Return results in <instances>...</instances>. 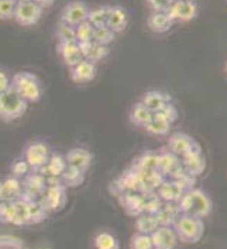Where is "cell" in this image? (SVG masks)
I'll return each instance as SVG.
<instances>
[{
	"label": "cell",
	"instance_id": "1",
	"mask_svg": "<svg viewBox=\"0 0 227 249\" xmlns=\"http://www.w3.org/2000/svg\"><path fill=\"white\" fill-rule=\"evenodd\" d=\"M181 214H187L192 217H198V218H206L208 215H210V213L213 210V203L210 196L198 187H192L184 193V196L181 197V200L178 201Z\"/></svg>",
	"mask_w": 227,
	"mask_h": 249
},
{
	"label": "cell",
	"instance_id": "2",
	"mask_svg": "<svg viewBox=\"0 0 227 249\" xmlns=\"http://www.w3.org/2000/svg\"><path fill=\"white\" fill-rule=\"evenodd\" d=\"M12 88L27 103H37L42 97V85L37 75L31 72H19L12 78Z\"/></svg>",
	"mask_w": 227,
	"mask_h": 249
},
{
	"label": "cell",
	"instance_id": "3",
	"mask_svg": "<svg viewBox=\"0 0 227 249\" xmlns=\"http://www.w3.org/2000/svg\"><path fill=\"white\" fill-rule=\"evenodd\" d=\"M174 230L179 242L184 244H196L205 234V223L202 218L181 214L174 223Z\"/></svg>",
	"mask_w": 227,
	"mask_h": 249
},
{
	"label": "cell",
	"instance_id": "4",
	"mask_svg": "<svg viewBox=\"0 0 227 249\" xmlns=\"http://www.w3.org/2000/svg\"><path fill=\"white\" fill-rule=\"evenodd\" d=\"M28 103L14 90L9 88L6 92L0 93V120L6 123L16 121L26 114Z\"/></svg>",
	"mask_w": 227,
	"mask_h": 249
},
{
	"label": "cell",
	"instance_id": "5",
	"mask_svg": "<svg viewBox=\"0 0 227 249\" xmlns=\"http://www.w3.org/2000/svg\"><path fill=\"white\" fill-rule=\"evenodd\" d=\"M51 157V149L48 144L42 141H33L23 151V158L27 160V163L31 166L33 171H40L41 168L48 162Z\"/></svg>",
	"mask_w": 227,
	"mask_h": 249
},
{
	"label": "cell",
	"instance_id": "6",
	"mask_svg": "<svg viewBox=\"0 0 227 249\" xmlns=\"http://www.w3.org/2000/svg\"><path fill=\"white\" fill-rule=\"evenodd\" d=\"M42 9L36 1H17L16 12H14V21L23 27L36 26L42 17Z\"/></svg>",
	"mask_w": 227,
	"mask_h": 249
},
{
	"label": "cell",
	"instance_id": "7",
	"mask_svg": "<svg viewBox=\"0 0 227 249\" xmlns=\"http://www.w3.org/2000/svg\"><path fill=\"white\" fill-rule=\"evenodd\" d=\"M89 12H91V9H89V6L85 1H82V0H72L62 9L59 20L67 23L69 26L76 27L82 24V23H85V21H88Z\"/></svg>",
	"mask_w": 227,
	"mask_h": 249
},
{
	"label": "cell",
	"instance_id": "8",
	"mask_svg": "<svg viewBox=\"0 0 227 249\" xmlns=\"http://www.w3.org/2000/svg\"><path fill=\"white\" fill-rule=\"evenodd\" d=\"M198 4L193 0H175L171 7L167 10V14L172 18V21L188 23L196 18L198 16Z\"/></svg>",
	"mask_w": 227,
	"mask_h": 249
},
{
	"label": "cell",
	"instance_id": "9",
	"mask_svg": "<svg viewBox=\"0 0 227 249\" xmlns=\"http://www.w3.org/2000/svg\"><path fill=\"white\" fill-rule=\"evenodd\" d=\"M201 145L196 142L195 138L188 135L187 132H174L168 138V149L178 158L185 157L193 149L199 148Z\"/></svg>",
	"mask_w": 227,
	"mask_h": 249
},
{
	"label": "cell",
	"instance_id": "10",
	"mask_svg": "<svg viewBox=\"0 0 227 249\" xmlns=\"http://www.w3.org/2000/svg\"><path fill=\"white\" fill-rule=\"evenodd\" d=\"M41 203L47 211H57L62 209L67 201L65 195V186L64 184H55V186H47L44 193L41 195Z\"/></svg>",
	"mask_w": 227,
	"mask_h": 249
},
{
	"label": "cell",
	"instance_id": "11",
	"mask_svg": "<svg viewBox=\"0 0 227 249\" xmlns=\"http://www.w3.org/2000/svg\"><path fill=\"white\" fill-rule=\"evenodd\" d=\"M65 159H67V165L69 168H74L76 171L86 173L88 169L91 168V165H92L94 155L86 148L75 146V148H71L65 154Z\"/></svg>",
	"mask_w": 227,
	"mask_h": 249
},
{
	"label": "cell",
	"instance_id": "12",
	"mask_svg": "<svg viewBox=\"0 0 227 249\" xmlns=\"http://www.w3.org/2000/svg\"><path fill=\"white\" fill-rule=\"evenodd\" d=\"M96 75H97V65L88 59H83L79 64L69 68V78L76 85L91 83L96 78Z\"/></svg>",
	"mask_w": 227,
	"mask_h": 249
},
{
	"label": "cell",
	"instance_id": "13",
	"mask_svg": "<svg viewBox=\"0 0 227 249\" xmlns=\"http://www.w3.org/2000/svg\"><path fill=\"white\" fill-rule=\"evenodd\" d=\"M57 51L59 53V56L62 58V62L68 66L72 68L76 64H79L80 61L85 59L82 47L78 41H65V42H58Z\"/></svg>",
	"mask_w": 227,
	"mask_h": 249
},
{
	"label": "cell",
	"instance_id": "14",
	"mask_svg": "<svg viewBox=\"0 0 227 249\" xmlns=\"http://www.w3.org/2000/svg\"><path fill=\"white\" fill-rule=\"evenodd\" d=\"M151 239L154 244V249H175L179 244L174 227L170 225H160L151 234Z\"/></svg>",
	"mask_w": 227,
	"mask_h": 249
},
{
	"label": "cell",
	"instance_id": "15",
	"mask_svg": "<svg viewBox=\"0 0 227 249\" xmlns=\"http://www.w3.org/2000/svg\"><path fill=\"white\" fill-rule=\"evenodd\" d=\"M184 171L185 169L182 168L181 158L176 157L170 149L168 151H161L158 154V172L162 176L170 175L174 179Z\"/></svg>",
	"mask_w": 227,
	"mask_h": 249
},
{
	"label": "cell",
	"instance_id": "16",
	"mask_svg": "<svg viewBox=\"0 0 227 249\" xmlns=\"http://www.w3.org/2000/svg\"><path fill=\"white\" fill-rule=\"evenodd\" d=\"M181 163H182V168L185 169V172L189 173L190 176H193V178L201 176L206 169V159L202 152L201 146L187 154L185 157L181 158Z\"/></svg>",
	"mask_w": 227,
	"mask_h": 249
},
{
	"label": "cell",
	"instance_id": "17",
	"mask_svg": "<svg viewBox=\"0 0 227 249\" xmlns=\"http://www.w3.org/2000/svg\"><path fill=\"white\" fill-rule=\"evenodd\" d=\"M106 26L110 30H113L116 34L124 31L129 26V13H127V10L123 6H119V4L109 6L107 7Z\"/></svg>",
	"mask_w": 227,
	"mask_h": 249
},
{
	"label": "cell",
	"instance_id": "18",
	"mask_svg": "<svg viewBox=\"0 0 227 249\" xmlns=\"http://www.w3.org/2000/svg\"><path fill=\"white\" fill-rule=\"evenodd\" d=\"M148 28L155 33V34H165L168 33L172 27L174 21L172 18L167 14V12H151L147 20Z\"/></svg>",
	"mask_w": 227,
	"mask_h": 249
},
{
	"label": "cell",
	"instance_id": "19",
	"mask_svg": "<svg viewBox=\"0 0 227 249\" xmlns=\"http://www.w3.org/2000/svg\"><path fill=\"white\" fill-rule=\"evenodd\" d=\"M67 159L65 155H61V154H51V157L48 159V162L41 168L40 173L44 178H59L62 175V172L67 169Z\"/></svg>",
	"mask_w": 227,
	"mask_h": 249
},
{
	"label": "cell",
	"instance_id": "20",
	"mask_svg": "<svg viewBox=\"0 0 227 249\" xmlns=\"http://www.w3.org/2000/svg\"><path fill=\"white\" fill-rule=\"evenodd\" d=\"M184 193L185 189L174 179L171 182H162L158 187V197L167 203H178Z\"/></svg>",
	"mask_w": 227,
	"mask_h": 249
},
{
	"label": "cell",
	"instance_id": "21",
	"mask_svg": "<svg viewBox=\"0 0 227 249\" xmlns=\"http://www.w3.org/2000/svg\"><path fill=\"white\" fill-rule=\"evenodd\" d=\"M140 102L146 106L151 113H157L164 106L171 102V97L161 90H150V92H146L143 94Z\"/></svg>",
	"mask_w": 227,
	"mask_h": 249
},
{
	"label": "cell",
	"instance_id": "22",
	"mask_svg": "<svg viewBox=\"0 0 227 249\" xmlns=\"http://www.w3.org/2000/svg\"><path fill=\"white\" fill-rule=\"evenodd\" d=\"M82 47V51H83V56L85 59L94 62V64H99L102 62L105 58H107V55L110 53V50L106 45H102V44H97L95 41L91 42H86V44H80Z\"/></svg>",
	"mask_w": 227,
	"mask_h": 249
},
{
	"label": "cell",
	"instance_id": "23",
	"mask_svg": "<svg viewBox=\"0 0 227 249\" xmlns=\"http://www.w3.org/2000/svg\"><path fill=\"white\" fill-rule=\"evenodd\" d=\"M94 249H120L119 238L110 231H100L94 236L92 241Z\"/></svg>",
	"mask_w": 227,
	"mask_h": 249
},
{
	"label": "cell",
	"instance_id": "24",
	"mask_svg": "<svg viewBox=\"0 0 227 249\" xmlns=\"http://www.w3.org/2000/svg\"><path fill=\"white\" fill-rule=\"evenodd\" d=\"M135 227H137V232H141V234H148L151 235L158 227L160 223L155 217V214H150L143 211L141 214L137 215V220H135Z\"/></svg>",
	"mask_w": 227,
	"mask_h": 249
},
{
	"label": "cell",
	"instance_id": "25",
	"mask_svg": "<svg viewBox=\"0 0 227 249\" xmlns=\"http://www.w3.org/2000/svg\"><path fill=\"white\" fill-rule=\"evenodd\" d=\"M171 127L172 124L167 118L162 117L160 113H154L152 118L146 125V131L152 135H168L171 131Z\"/></svg>",
	"mask_w": 227,
	"mask_h": 249
},
{
	"label": "cell",
	"instance_id": "26",
	"mask_svg": "<svg viewBox=\"0 0 227 249\" xmlns=\"http://www.w3.org/2000/svg\"><path fill=\"white\" fill-rule=\"evenodd\" d=\"M1 184V190H3V196L4 198L9 200H17L23 197V183L17 179V178H7L3 182H0Z\"/></svg>",
	"mask_w": 227,
	"mask_h": 249
},
{
	"label": "cell",
	"instance_id": "27",
	"mask_svg": "<svg viewBox=\"0 0 227 249\" xmlns=\"http://www.w3.org/2000/svg\"><path fill=\"white\" fill-rule=\"evenodd\" d=\"M152 114H154V113H151L141 102H137V103L132 107V111H130V121L133 123L134 125H137V127L146 128V125L150 123V120L152 118Z\"/></svg>",
	"mask_w": 227,
	"mask_h": 249
},
{
	"label": "cell",
	"instance_id": "28",
	"mask_svg": "<svg viewBox=\"0 0 227 249\" xmlns=\"http://www.w3.org/2000/svg\"><path fill=\"white\" fill-rule=\"evenodd\" d=\"M59 179H61V183L64 184L65 187H78L85 180V173L67 166V169L62 172Z\"/></svg>",
	"mask_w": 227,
	"mask_h": 249
},
{
	"label": "cell",
	"instance_id": "29",
	"mask_svg": "<svg viewBox=\"0 0 227 249\" xmlns=\"http://www.w3.org/2000/svg\"><path fill=\"white\" fill-rule=\"evenodd\" d=\"M137 171L138 172H158V154L148 152L141 158H138L137 162Z\"/></svg>",
	"mask_w": 227,
	"mask_h": 249
},
{
	"label": "cell",
	"instance_id": "30",
	"mask_svg": "<svg viewBox=\"0 0 227 249\" xmlns=\"http://www.w3.org/2000/svg\"><path fill=\"white\" fill-rule=\"evenodd\" d=\"M107 7L109 6H99V7L91 9L89 16H88V23L94 27V28L106 26Z\"/></svg>",
	"mask_w": 227,
	"mask_h": 249
},
{
	"label": "cell",
	"instance_id": "31",
	"mask_svg": "<svg viewBox=\"0 0 227 249\" xmlns=\"http://www.w3.org/2000/svg\"><path fill=\"white\" fill-rule=\"evenodd\" d=\"M45 207L42 206L41 201L36 200H28V215H30V223H41L47 217Z\"/></svg>",
	"mask_w": 227,
	"mask_h": 249
},
{
	"label": "cell",
	"instance_id": "32",
	"mask_svg": "<svg viewBox=\"0 0 227 249\" xmlns=\"http://www.w3.org/2000/svg\"><path fill=\"white\" fill-rule=\"evenodd\" d=\"M114 38H116V33H114L113 30H110L107 26H102V27L95 28V31H94L95 42L109 47V45L114 41Z\"/></svg>",
	"mask_w": 227,
	"mask_h": 249
},
{
	"label": "cell",
	"instance_id": "33",
	"mask_svg": "<svg viewBox=\"0 0 227 249\" xmlns=\"http://www.w3.org/2000/svg\"><path fill=\"white\" fill-rule=\"evenodd\" d=\"M94 31L95 28L88 21L82 23L75 27V41H78L79 44H86V42L94 41Z\"/></svg>",
	"mask_w": 227,
	"mask_h": 249
},
{
	"label": "cell",
	"instance_id": "34",
	"mask_svg": "<svg viewBox=\"0 0 227 249\" xmlns=\"http://www.w3.org/2000/svg\"><path fill=\"white\" fill-rule=\"evenodd\" d=\"M130 249H154L151 235L135 232L130 239Z\"/></svg>",
	"mask_w": 227,
	"mask_h": 249
},
{
	"label": "cell",
	"instance_id": "35",
	"mask_svg": "<svg viewBox=\"0 0 227 249\" xmlns=\"http://www.w3.org/2000/svg\"><path fill=\"white\" fill-rule=\"evenodd\" d=\"M10 171H12V176L13 178H17V179H20V178H26L28 173H31L33 169H31V166L27 163V160L24 158H17L16 160H13V163H12V166H10Z\"/></svg>",
	"mask_w": 227,
	"mask_h": 249
},
{
	"label": "cell",
	"instance_id": "36",
	"mask_svg": "<svg viewBox=\"0 0 227 249\" xmlns=\"http://www.w3.org/2000/svg\"><path fill=\"white\" fill-rule=\"evenodd\" d=\"M55 36L58 38V42H65V41H74L75 39V27L69 26L67 23L59 20V24L57 27Z\"/></svg>",
	"mask_w": 227,
	"mask_h": 249
},
{
	"label": "cell",
	"instance_id": "37",
	"mask_svg": "<svg viewBox=\"0 0 227 249\" xmlns=\"http://www.w3.org/2000/svg\"><path fill=\"white\" fill-rule=\"evenodd\" d=\"M17 0H0V20L10 21L14 18Z\"/></svg>",
	"mask_w": 227,
	"mask_h": 249
},
{
	"label": "cell",
	"instance_id": "38",
	"mask_svg": "<svg viewBox=\"0 0 227 249\" xmlns=\"http://www.w3.org/2000/svg\"><path fill=\"white\" fill-rule=\"evenodd\" d=\"M151 12H167L175 0H146Z\"/></svg>",
	"mask_w": 227,
	"mask_h": 249
},
{
	"label": "cell",
	"instance_id": "39",
	"mask_svg": "<svg viewBox=\"0 0 227 249\" xmlns=\"http://www.w3.org/2000/svg\"><path fill=\"white\" fill-rule=\"evenodd\" d=\"M157 113H160L162 117L167 118L171 124H174L175 121L178 120V110H176V107H175L171 102H170L168 105L164 106L160 111H157Z\"/></svg>",
	"mask_w": 227,
	"mask_h": 249
},
{
	"label": "cell",
	"instance_id": "40",
	"mask_svg": "<svg viewBox=\"0 0 227 249\" xmlns=\"http://www.w3.org/2000/svg\"><path fill=\"white\" fill-rule=\"evenodd\" d=\"M9 88H12V78L0 69V93L6 92Z\"/></svg>",
	"mask_w": 227,
	"mask_h": 249
},
{
	"label": "cell",
	"instance_id": "41",
	"mask_svg": "<svg viewBox=\"0 0 227 249\" xmlns=\"http://www.w3.org/2000/svg\"><path fill=\"white\" fill-rule=\"evenodd\" d=\"M33 1H36L42 10H44V9H50L54 3H55V0H33Z\"/></svg>",
	"mask_w": 227,
	"mask_h": 249
},
{
	"label": "cell",
	"instance_id": "42",
	"mask_svg": "<svg viewBox=\"0 0 227 249\" xmlns=\"http://www.w3.org/2000/svg\"><path fill=\"white\" fill-rule=\"evenodd\" d=\"M4 200V196H3V190H1V184H0V201Z\"/></svg>",
	"mask_w": 227,
	"mask_h": 249
},
{
	"label": "cell",
	"instance_id": "43",
	"mask_svg": "<svg viewBox=\"0 0 227 249\" xmlns=\"http://www.w3.org/2000/svg\"><path fill=\"white\" fill-rule=\"evenodd\" d=\"M17 1H31V0H17Z\"/></svg>",
	"mask_w": 227,
	"mask_h": 249
},
{
	"label": "cell",
	"instance_id": "44",
	"mask_svg": "<svg viewBox=\"0 0 227 249\" xmlns=\"http://www.w3.org/2000/svg\"><path fill=\"white\" fill-rule=\"evenodd\" d=\"M225 71H226V73H227V61H226V65H225Z\"/></svg>",
	"mask_w": 227,
	"mask_h": 249
},
{
	"label": "cell",
	"instance_id": "45",
	"mask_svg": "<svg viewBox=\"0 0 227 249\" xmlns=\"http://www.w3.org/2000/svg\"><path fill=\"white\" fill-rule=\"evenodd\" d=\"M193 1H196V0H193Z\"/></svg>",
	"mask_w": 227,
	"mask_h": 249
}]
</instances>
